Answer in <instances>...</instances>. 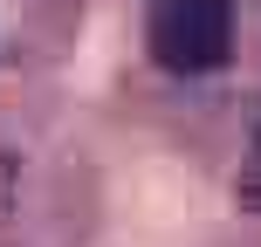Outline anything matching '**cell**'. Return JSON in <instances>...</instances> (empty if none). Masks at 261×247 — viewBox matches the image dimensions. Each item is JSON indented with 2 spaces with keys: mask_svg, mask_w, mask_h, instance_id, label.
Instances as JSON below:
<instances>
[{
  "mask_svg": "<svg viewBox=\"0 0 261 247\" xmlns=\"http://www.w3.org/2000/svg\"><path fill=\"white\" fill-rule=\"evenodd\" d=\"M144 48L165 76H213L234 55V0H151Z\"/></svg>",
  "mask_w": 261,
  "mask_h": 247,
  "instance_id": "6da1fadb",
  "label": "cell"
},
{
  "mask_svg": "<svg viewBox=\"0 0 261 247\" xmlns=\"http://www.w3.org/2000/svg\"><path fill=\"white\" fill-rule=\"evenodd\" d=\"M234 199H241V206H254V213H261V117H254V144H248V158H241Z\"/></svg>",
  "mask_w": 261,
  "mask_h": 247,
  "instance_id": "7a4b0ae2",
  "label": "cell"
}]
</instances>
